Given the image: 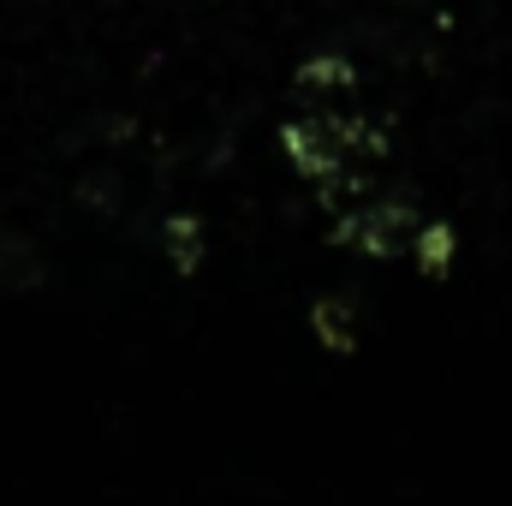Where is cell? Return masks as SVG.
Returning a JSON list of instances; mask_svg holds the SVG:
<instances>
[{
  "label": "cell",
  "mask_w": 512,
  "mask_h": 506,
  "mask_svg": "<svg viewBox=\"0 0 512 506\" xmlns=\"http://www.w3.org/2000/svg\"><path fill=\"white\" fill-rule=\"evenodd\" d=\"M30 280H42V256L30 251V239H18V233L0 227V292H18Z\"/></svg>",
  "instance_id": "obj_1"
}]
</instances>
